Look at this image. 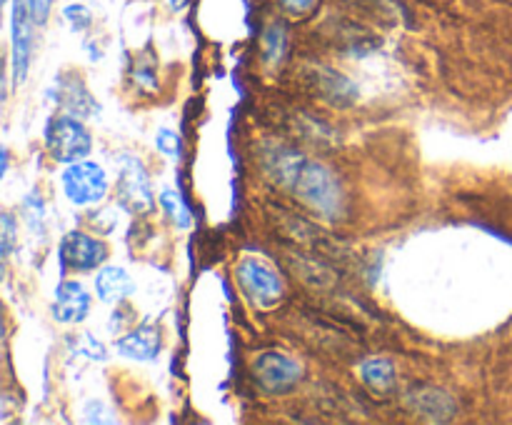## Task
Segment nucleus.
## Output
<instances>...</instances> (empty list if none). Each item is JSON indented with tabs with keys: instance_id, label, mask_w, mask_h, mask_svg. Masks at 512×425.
I'll return each instance as SVG.
<instances>
[{
	"instance_id": "20e7f679",
	"label": "nucleus",
	"mask_w": 512,
	"mask_h": 425,
	"mask_svg": "<svg viewBox=\"0 0 512 425\" xmlns=\"http://www.w3.org/2000/svg\"><path fill=\"white\" fill-rule=\"evenodd\" d=\"M235 275H238L240 288L258 308H273L283 298V280L263 260L245 258L235 270Z\"/></svg>"
},
{
	"instance_id": "f257e3e1",
	"label": "nucleus",
	"mask_w": 512,
	"mask_h": 425,
	"mask_svg": "<svg viewBox=\"0 0 512 425\" xmlns=\"http://www.w3.org/2000/svg\"><path fill=\"white\" fill-rule=\"evenodd\" d=\"M263 165L270 178L278 180L283 188L293 190L305 205L318 213L335 218L343 210L340 185L325 165L303 158L285 145H273L270 150H265Z\"/></svg>"
},
{
	"instance_id": "412c9836",
	"label": "nucleus",
	"mask_w": 512,
	"mask_h": 425,
	"mask_svg": "<svg viewBox=\"0 0 512 425\" xmlns=\"http://www.w3.org/2000/svg\"><path fill=\"white\" fill-rule=\"evenodd\" d=\"M15 243V220L10 213H3V258H10Z\"/></svg>"
},
{
	"instance_id": "4468645a",
	"label": "nucleus",
	"mask_w": 512,
	"mask_h": 425,
	"mask_svg": "<svg viewBox=\"0 0 512 425\" xmlns=\"http://www.w3.org/2000/svg\"><path fill=\"white\" fill-rule=\"evenodd\" d=\"M360 378H363V383L368 385L373 393L385 395L395 388L398 375H395V365L390 363V360L373 358V360H365V363L360 365Z\"/></svg>"
},
{
	"instance_id": "f03ea898",
	"label": "nucleus",
	"mask_w": 512,
	"mask_h": 425,
	"mask_svg": "<svg viewBox=\"0 0 512 425\" xmlns=\"http://www.w3.org/2000/svg\"><path fill=\"white\" fill-rule=\"evenodd\" d=\"M45 148H48L50 158L70 165L88 158L93 140H90V133L75 115L60 113L53 115L45 125Z\"/></svg>"
},
{
	"instance_id": "6e6552de",
	"label": "nucleus",
	"mask_w": 512,
	"mask_h": 425,
	"mask_svg": "<svg viewBox=\"0 0 512 425\" xmlns=\"http://www.w3.org/2000/svg\"><path fill=\"white\" fill-rule=\"evenodd\" d=\"M35 15L30 0H13V75L15 83H23L28 75L30 53H33Z\"/></svg>"
},
{
	"instance_id": "0eeeda50",
	"label": "nucleus",
	"mask_w": 512,
	"mask_h": 425,
	"mask_svg": "<svg viewBox=\"0 0 512 425\" xmlns=\"http://www.w3.org/2000/svg\"><path fill=\"white\" fill-rule=\"evenodd\" d=\"M253 373L255 380H258L268 393H283V390L293 388V385L303 378V368H300L293 358H288V355L283 353H275V350L255 358Z\"/></svg>"
},
{
	"instance_id": "6ab92c4d",
	"label": "nucleus",
	"mask_w": 512,
	"mask_h": 425,
	"mask_svg": "<svg viewBox=\"0 0 512 425\" xmlns=\"http://www.w3.org/2000/svg\"><path fill=\"white\" fill-rule=\"evenodd\" d=\"M63 15H65V20L70 23V28L78 30V33L93 23V15H90V10L85 8V5H68Z\"/></svg>"
},
{
	"instance_id": "a211bd4d",
	"label": "nucleus",
	"mask_w": 512,
	"mask_h": 425,
	"mask_svg": "<svg viewBox=\"0 0 512 425\" xmlns=\"http://www.w3.org/2000/svg\"><path fill=\"white\" fill-rule=\"evenodd\" d=\"M70 353L85 355V358H90V360H105L103 343H98V340H95L90 333H80L78 338L70 343Z\"/></svg>"
},
{
	"instance_id": "f8f14e48",
	"label": "nucleus",
	"mask_w": 512,
	"mask_h": 425,
	"mask_svg": "<svg viewBox=\"0 0 512 425\" xmlns=\"http://www.w3.org/2000/svg\"><path fill=\"white\" fill-rule=\"evenodd\" d=\"M133 290V278L123 268L108 265V268H100V273L95 275V293L103 303H123Z\"/></svg>"
},
{
	"instance_id": "2eb2a0df",
	"label": "nucleus",
	"mask_w": 512,
	"mask_h": 425,
	"mask_svg": "<svg viewBox=\"0 0 512 425\" xmlns=\"http://www.w3.org/2000/svg\"><path fill=\"white\" fill-rule=\"evenodd\" d=\"M315 80H318L320 93L338 105L350 103V100H355V95H358L355 85L350 83L348 78H343L340 73H335V70H318V73H315Z\"/></svg>"
},
{
	"instance_id": "f3484780",
	"label": "nucleus",
	"mask_w": 512,
	"mask_h": 425,
	"mask_svg": "<svg viewBox=\"0 0 512 425\" xmlns=\"http://www.w3.org/2000/svg\"><path fill=\"white\" fill-rule=\"evenodd\" d=\"M285 45H288V35L280 23H273L263 35V48L268 60H280L285 55Z\"/></svg>"
},
{
	"instance_id": "4be33fe9",
	"label": "nucleus",
	"mask_w": 512,
	"mask_h": 425,
	"mask_svg": "<svg viewBox=\"0 0 512 425\" xmlns=\"http://www.w3.org/2000/svg\"><path fill=\"white\" fill-rule=\"evenodd\" d=\"M315 3H318V0H280V5H283V8L293 15L310 13V10L315 8Z\"/></svg>"
},
{
	"instance_id": "b1692460",
	"label": "nucleus",
	"mask_w": 512,
	"mask_h": 425,
	"mask_svg": "<svg viewBox=\"0 0 512 425\" xmlns=\"http://www.w3.org/2000/svg\"><path fill=\"white\" fill-rule=\"evenodd\" d=\"M188 3H190V0H170V8H173L175 13H180V10L188 8Z\"/></svg>"
},
{
	"instance_id": "39448f33",
	"label": "nucleus",
	"mask_w": 512,
	"mask_h": 425,
	"mask_svg": "<svg viewBox=\"0 0 512 425\" xmlns=\"http://www.w3.org/2000/svg\"><path fill=\"white\" fill-rule=\"evenodd\" d=\"M118 203L120 208L128 213H148L153 208V188H150V178L145 173L143 163L133 155H123L120 158V173H118Z\"/></svg>"
},
{
	"instance_id": "aec40b11",
	"label": "nucleus",
	"mask_w": 512,
	"mask_h": 425,
	"mask_svg": "<svg viewBox=\"0 0 512 425\" xmlns=\"http://www.w3.org/2000/svg\"><path fill=\"white\" fill-rule=\"evenodd\" d=\"M155 145H158L160 153L170 155V158H178L180 155V138L173 133V130H168V128L160 130L158 138H155Z\"/></svg>"
},
{
	"instance_id": "7ed1b4c3",
	"label": "nucleus",
	"mask_w": 512,
	"mask_h": 425,
	"mask_svg": "<svg viewBox=\"0 0 512 425\" xmlns=\"http://www.w3.org/2000/svg\"><path fill=\"white\" fill-rule=\"evenodd\" d=\"M60 183H63L65 198L75 205H95L108 193V175L100 165L90 163V160L70 163Z\"/></svg>"
},
{
	"instance_id": "423d86ee",
	"label": "nucleus",
	"mask_w": 512,
	"mask_h": 425,
	"mask_svg": "<svg viewBox=\"0 0 512 425\" xmlns=\"http://www.w3.org/2000/svg\"><path fill=\"white\" fill-rule=\"evenodd\" d=\"M105 258H108V248L98 238H93V235L70 230L60 240V263H63V268L88 273V270L100 268Z\"/></svg>"
},
{
	"instance_id": "dca6fc26",
	"label": "nucleus",
	"mask_w": 512,
	"mask_h": 425,
	"mask_svg": "<svg viewBox=\"0 0 512 425\" xmlns=\"http://www.w3.org/2000/svg\"><path fill=\"white\" fill-rule=\"evenodd\" d=\"M160 208L165 210V215H168L178 228H190V223H193V218H190V208L185 205V200L180 198V193H175V190L168 188L160 193Z\"/></svg>"
},
{
	"instance_id": "1a4fd4ad",
	"label": "nucleus",
	"mask_w": 512,
	"mask_h": 425,
	"mask_svg": "<svg viewBox=\"0 0 512 425\" xmlns=\"http://www.w3.org/2000/svg\"><path fill=\"white\" fill-rule=\"evenodd\" d=\"M90 313V295L85 293V288L75 280H65L58 285L53 300V318L58 323L73 325L80 323L85 315Z\"/></svg>"
},
{
	"instance_id": "5701e85b",
	"label": "nucleus",
	"mask_w": 512,
	"mask_h": 425,
	"mask_svg": "<svg viewBox=\"0 0 512 425\" xmlns=\"http://www.w3.org/2000/svg\"><path fill=\"white\" fill-rule=\"evenodd\" d=\"M30 8H33L35 23L43 25L45 20H48L50 8H53V0H30Z\"/></svg>"
},
{
	"instance_id": "9b49d317",
	"label": "nucleus",
	"mask_w": 512,
	"mask_h": 425,
	"mask_svg": "<svg viewBox=\"0 0 512 425\" xmlns=\"http://www.w3.org/2000/svg\"><path fill=\"white\" fill-rule=\"evenodd\" d=\"M55 100L63 110H68L70 115H88L98 113V103L93 100V95L88 93V88L83 85V80L78 78H58V93Z\"/></svg>"
},
{
	"instance_id": "9d476101",
	"label": "nucleus",
	"mask_w": 512,
	"mask_h": 425,
	"mask_svg": "<svg viewBox=\"0 0 512 425\" xmlns=\"http://www.w3.org/2000/svg\"><path fill=\"white\" fill-rule=\"evenodd\" d=\"M160 345H163V340H160V330L150 323L138 325V328L130 330L128 335L115 340V350H118L120 355L140 360V363H148V360L158 358Z\"/></svg>"
},
{
	"instance_id": "ddd939ff",
	"label": "nucleus",
	"mask_w": 512,
	"mask_h": 425,
	"mask_svg": "<svg viewBox=\"0 0 512 425\" xmlns=\"http://www.w3.org/2000/svg\"><path fill=\"white\" fill-rule=\"evenodd\" d=\"M410 408L418 415H425L430 420H448L453 415L455 403L448 393L435 388H418L408 395Z\"/></svg>"
}]
</instances>
